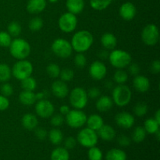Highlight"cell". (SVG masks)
Wrapping results in <instances>:
<instances>
[{"label": "cell", "mask_w": 160, "mask_h": 160, "mask_svg": "<svg viewBox=\"0 0 160 160\" xmlns=\"http://www.w3.org/2000/svg\"><path fill=\"white\" fill-rule=\"evenodd\" d=\"M94 37L92 33L86 30H81L73 34L70 43L73 50L77 52L83 53L92 47Z\"/></svg>", "instance_id": "cell-1"}, {"label": "cell", "mask_w": 160, "mask_h": 160, "mask_svg": "<svg viewBox=\"0 0 160 160\" xmlns=\"http://www.w3.org/2000/svg\"><path fill=\"white\" fill-rule=\"evenodd\" d=\"M9 47L11 56L18 60L26 59V58L31 54V45L28 41L23 38H17L14 40H12Z\"/></svg>", "instance_id": "cell-2"}, {"label": "cell", "mask_w": 160, "mask_h": 160, "mask_svg": "<svg viewBox=\"0 0 160 160\" xmlns=\"http://www.w3.org/2000/svg\"><path fill=\"white\" fill-rule=\"evenodd\" d=\"M132 98V92L128 86L118 84L112 91V101L119 107L128 106Z\"/></svg>", "instance_id": "cell-3"}, {"label": "cell", "mask_w": 160, "mask_h": 160, "mask_svg": "<svg viewBox=\"0 0 160 160\" xmlns=\"http://www.w3.org/2000/svg\"><path fill=\"white\" fill-rule=\"evenodd\" d=\"M108 58L111 65L117 69L126 68L132 60L131 54L121 49H113L109 53Z\"/></svg>", "instance_id": "cell-4"}, {"label": "cell", "mask_w": 160, "mask_h": 160, "mask_svg": "<svg viewBox=\"0 0 160 160\" xmlns=\"http://www.w3.org/2000/svg\"><path fill=\"white\" fill-rule=\"evenodd\" d=\"M33 65L30 61L27 59H21L15 62L11 69L12 75L19 81H22L24 78L31 76L33 73Z\"/></svg>", "instance_id": "cell-5"}, {"label": "cell", "mask_w": 160, "mask_h": 160, "mask_svg": "<svg viewBox=\"0 0 160 160\" xmlns=\"http://www.w3.org/2000/svg\"><path fill=\"white\" fill-rule=\"evenodd\" d=\"M51 48L56 56L62 59L69 58L73 52L71 43L64 38H57L53 41Z\"/></svg>", "instance_id": "cell-6"}, {"label": "cell", "mask_w": 160, "mask_h": 160, "mask_svg": "<svg viewBox=\"0 0 160 160\" xmlns=\"http://www.w3.org/2000/svg\"><path fill=\"white\" fill-rule=\"evenodd\" d=\"M88 96L83 88H74L70 93V103L77 109H82L87 106Z\"/></svg>", "instance_id": "cell-7"}, {"label": "cell", "mask_w": 160, "mask_h": 160, "mask_svg": "<svg viewBox=\"0 0 160 160\" xmlns=\"http://www.w3.org/2000/svg\"><path fill=\"white\" fill-rule=\"evenodd\" d=\"M87 115L81 109H73L66 115V121L67 125L72 128H81L86 123Z\"/></svg>", "instance_id": "cell-8"}, {"label": "cell", "mask_w": 160, "mask_h": 160, "mask_svg": "<svg viewBox=\"0 0 160 160\" xmlns=\"http://www.w3.org/2000/svg\"><path fill=\"white\" fill-rule=\"evenodd\" d=\"M78 142L85 148H91L96 145L98 143V134L94 130L88 128L81 130L78 134Z\"/></svg>", "instance_id": "cell-9"}, {"label": "cell", "mask_w": 160, "mask_h": 160, "mask_svg": "<svg viewBox=\"0 0 160 160\" xmlns=\"http://www.w3.org/2000/svg\"><path fill=\"white\" fill-rule=\"evenodd\" d=\"M142 39L146 45H148V46L156 45L159 39L158 27L154 23H149L146 25L142 30Z\"/></svg>", "instance_id": "cell-10"}, {"label": "cell", "mask_w": 160, "mask_h": 160, "mask_svg": "<svg viewBox=\"0 0 160 160\" xmlns=\"http://www.w3.org/2000/svg\"><path fill=\"white\" fill-rule=\"evenodd\" d=\"M58 25L62 32L71 33L76 29L78 25V18L75 14L70 12H65L59 17Z\"/></svg>", "instance_id": "cell-11"}, {"label": "cell", "mask_w": 160, "mask_h": 160, "mask_svg": "<svg viewBox=\"0 0 160 160\" xmlns=\"http://www.w3.org/2000/svg\"><path fill=\"white\" fill-rule=\"evenodd\" d=\"M55 111L54 105L49 100H38L35 104V112L38 117L42 119H47L53 115Z\"/></svg>", "instance_id": "cell-12"}, {"label": "cell", "mask_w": 160, "mask_h": 160, "mask_svg": "<svg viewBox=\"0 0 160 160\" xmlns=\"http://www.w3.org/2000/svg\"><path fill=\"white\" fill-rule=\"evenodd\" d=\"M88 72L92 79L95 81H101L106 77L107 73V68L101 61H95L91 64Z\"/></svg>", "instance_id": "cell-13"}, {"label": "cell", "mask_w": 160, "mask_h": 160, "mask_svg": "<svg viewBox=\"0 0 160 160\" xmlns=\"http://www.w3.org/2000/svg\"><path fill=\"white\" fill-rule=\"evenodd\" d=\"M115 121L120 128L130 129L134 126L135 119L134 116L130 112H121L116 115Z\"/></svg>", "instance_id": "cell-14"}, {"label": "cell", "mask_w": 160, "mask_h": 160, "mask_svg": "<svg viewBox=\"0 0 160 160\" xmlns=\"http://www.w3.org/2000/svg\"><path fill=\"white\" fill-rule=\"evenodd\" d=\"M120 17L124 20H131L135 17L137 14L136 6L131 2H127L120 6L119 9Z\"/></svg>", "instance_id": "cell-15"}, {"label": "cell", "mask_w": 160, "mask_h": 160, "mask_svg": "<svg viewBox=\"0 0 160 160\" xmlns=\"http://www.w3.org/2000/svg\"><path fill=\"white\" fill-rule=\"evenodd\" d=\"M52 92L58 98H64L68 95L69 88L66 82L57 80L52 84Z\"/></svg>", "instance_id": "cell-16"}, {"label": "cell", "mask_w": 160, "mask_h": 160, "mask_svg": "<svg viewBox=\"0 0 160 160\" xmlns=\"http://www.w3.org/2000/svg\"><path fill=\"white\" fill-rule=\"evenodd\" d=\"M150 81L148 78L143 75H137L133 80V86L136 91L141 93L147 92L150 88Z\"/></svg>", "instance_id": "cell-17"}, {"label": "cell", "mask_w": 160, "mask_h": 160, "mask_svg": "<svg viewBox=\"0 0 160 160\" xmlns=\"http://www.w3.org/2000/svg\"><path fill=\"white\" fill-rule=\"evenodd\" d=\"M46 6V0H28L26 8L30 13L38 14L43 12Z\"/></svg>", "instance_id": "cell-18"}, {"label": "cell", "mask_w": 160, "mask_h": 160, "mask_svg": "<svg viewBox=\"0 0 160 160\" xmlns=\"http://www.w3.org/2000/svg\"><path fill=\"white\" fill-rule=\"evenodd\" d=\"M113 104L114 103L112 98L108 95H102V96L98 97L95 106L99 112H106L112 109Z\"/></svg>", "instance_id": "cell-19"}, {"label": "cell", "mask_w": 160, "mask_h": 160, "mask_svg": "<svg viewBox=\"0 0 160 160\" xmlns=\"http://www.w3.org/2000/svg\"><path fill=\"white\" fill-rule=\"evenodd\" d=\"M22 126L28 131H33L38 124V120L37 117L33 113H26L21 119Z\"/></svg>", "instance_id": "cell-20"}, {"label": "cell", "mask_w": 160, "mask_h": 160, "mask_svg": "<svg viewBox=\"0 0 160 160\" xmlns=\"http://www.w3.org/2000/svg\"><path fill=\"white\" fill-rule=\"evenodd\" d=\"M101 44L106 50H113L117 47V39L112 33H105L101 37Z\"/></svg>", "instance_id": "cell-21"}, {"label": "cell", "mask_w": 160, "mask_h": 160, "mask_svg": "<svg viewBox=\"0 0 160 160\" xmlns=\"http://www.w3.org/2000/svg\"><path fill=\"white\" fill-rule=\"evenodd\" d=\"M98 136L101 138L102 140L109 142L115 138L116 131L114 128L110 125L103 124L98 131Z\"/></svg>", "instance_id": "cell-22"}, {"label": "cell", "mask_w": 160, "mask_h": 160, "mask_svg": "<svg viewBox=\"0 0 160 160\" xmlns=\"http://www.w3.org/2000/svg\"><path fill=\"white\" fill-rule=\"evenodd\" d=\"M84 0H67L66 2V6L69 12L75 15L81 13L84 10Z\"/></svg>", "instance_id": "cell-23"}, {"label": "cell", "mask_w": 160, "mask_h": 160, "mask_svg": "<svg viewBox=\"0 0 160 160\" xmlns=\"http://www.w3.org/2000/svg\"><path fill=\"white\" fill-rule=\"evenodd\" d=\"M86 123H87L88 128L95 131H98L101 128V127L104 124V120L100 115L92 114V115H90L88 117H87Z\"/></svg>", "instance_id": "cell-24"}, {"label": "cell", "mask_w": 160, "mask_h": 160, "mask_svg": "<svg viewBox=\"0 0 160 160\" xmlns=\"http://www.w3.org/2000/svg\"><path fill=\"white\" fill-rule=\"evenodd\" d=\"M19 100L20 103L24 106H30L34 105L36 102V95L34 92H30V91H23L20 92L19 95Z\"/></svg>", "instance_id": "cell-25"}, {"label": "cell", "mask_w": 160, "mask_h": 160, "mask_svg": "<svg viewBox=\"0 0 160 160\" xmlns=\"http://www.w3.org/2000/svg\"><path fill=\"white\" fill-rule=\"evenodd\" d=\"M70 154L67 148L58 147L55 148L51 154V160H69Z\"/></svg>", "instance_id": "cell-26"}, {"label": "cell", "mask_w": 160, "mask_h": 160, "mask_svg": "<svg viewBox=\"0 0 160 160\" xmlns=\"http://www.w3.org/2000/svg\"><path fill=\"white\" fill-rule=\"evenodd\" d=\"M48 139L52 144L55 145H58L63 140V134L62 131L58 128H53L48 132Z\"/></svg>", "instance_id": "cell-27"}, {"label": "cell", "mask_w": 160, "mask_h": 160, "mask_svg": "<svg viewBox=\"0 0 160 160\" xmlns=\"http://www.w3.org/2000/svg\"><path fill=\"white\" fill-rule=\"evenodd\" d=\"M106 160H127V155L123 150L112 148L106 154Z\"/></svg>", "instance_id": "cell-28"}, {"label": "cell", "mask_w": 160, "mask_h": 160, "mask_svg": "<svg viewBox=\"0 0 160 160\" xmlns=\"http://www.w3.org/2000/svg\"><path fill=\"white\" fill-rule=\"evenodd\" d=\"M112 0H90V6L93 9L102 11L109 7Z\"/></svg>", "instance_id": "cell-29"}, {"label": "cell", "mask_w": 160, "mask_h": 160, "mask_svg": "<svg viewBox=\"0 0 160 160\" xmlns=\"http://www.w3.org/2000/svg\"><path fill=\"white\" fill-rule=\"evenodd\" d=\"M159 123L154 118H148L145 121L144 128L147 133L154 134L158 130H159Z\"/></svg>", "instance_id": "cell-30"}, {"label": "cell", "mask_w": 160, "mask_h": 160, "mask_svg": "<svg viewBox=\"0 0 160 160\" xmlns=\"http://www.w3.org/2000/svg\"><path fill=\"white\" fill-rule=\"evenodd\" d=\"M146 131L144 127L138 126L134 130L132 134V140L136 143H141L143 142L146 138Z\"/></svg>", "instance_id": "cell-31"}, {"label": "cell", "mask_w": 160, "mask_h": 160, "mask_svg": "<svg viewBox=\"0 0 160 160\" xmlns=\"http://www.w3.org/2000/svg\"><path fill=\"white\" fill-rule=\"evenodd\" d=\"M21 81V85L22 89L23 91H30V92H34L35 90L36 87H37V81L34 79V78H32L31 76L28 77V78H24L23 80H22Z\"/></svg>", "instance_id": "cell-32"}, {"label": "cell", "mask_w": 160, "mask_h": 160, "mask_svg": "<svg viewBox=\"0 0 160 160\" xmlns=\"http://www.w3.org/2000/svg\"><path fill=\"white\" fill-rule=\"evenodd\" d=\"M12 76V71L9 65L0 63V82H7Z\"/></svg>", "instance_id": "cell-33"}, {"label": "cell", "mask_w": 160, "mask_h": 160, "mask_svg": "<svg viewBox=\"0 0 160 160\" xmlns=\"http://www.w3.org/2000/svg\"><path fill=\"white\" fill-rule=\"evenodd\" d=\"M22 28L20 23L17 21H12L7 27V32L11 37L17 38L21 34Z\"/></svg>", "instance_id": "cell-34"}, {"label": "cell", "mask_w": 160, "mask_h": 160, "mask_svg": "<svg viewBox=\"0 0 160 160\" xmlns=\"http://www.w3.org/2000/svg\"><path fill=\"white\" fill-rule=\"evenodd\" d=\"M44 22L42 18L38 17H34V18L31 19L29 22V29L31 30L33 32H36V31H39L42 28H43Z\"/></svg>", "instance_id": "cell-35"}, {"label": "cell", "mask_w": 160, "mask_h": 160, "mask_svg": "<svg viewBox=\"0 0 160 160\" xmlns=\"http://www.w3.org/2000/svg\"><path fill=\"white\" fill-rule=\"evenodd\" d=\"M128 74L126 71L123 70V69H118L114 73L113 80L118 84H123L128 81Z\"/></svg>", "instance_id": "cell-36"}, {"label": "cell", "mask_w": 160, "mask_h": 160, "mask_svg": "<svg viewBox=\"0 0 160 160\" xmlns=\"http://www.w3.org/2000/svg\"><path fill=\"white\" fill-rule=\"evenodd\" d=\"M133 111H134V113L137 117H142L143 116H145L147 113V112H148V106H147V104L145 102H141L137 103L135 105Z\"/></svg>", "instance_id": "cell-37"}, {"label": "cell", "mask_w": 160, "mask_h": 160, "mask_svg": "<svg viewBox=\"0 0 160 160\" xmlns=\"http://www.w3.org/2000/svg\"><path fill=\"white\" fill-rule=\"evenodd\" d=\"M60 67L56 63H50L46 67V72L48 76L52 78H57L60 73Z\"/></svg>", "instance_id": "cell-38"}, {"label": "cell", "mask_w": 160, "mask_h": 160, "mask_svg": "<svg viewBox=\"0 0 160 160\" xmlns=\"http://www.w3.org/2000/svg\"><path fill=\"white\" fill-rule=\"evenodd\" d=\"M88 156L89 160H102L103 157L101 150L95 146L89 148Z\"/></svg>", "instance_id": "cell-39"}, {"label": "cell", "mask_w": 160, "mask_h": 160, "mask_svg": "<svg viewBox=\"0 0 160 160\" xmlns=\"http://www.w3.org/2000/svg\"><path fill=\"white\" fill-rule=\"evenodd\" d=\"M59 77L61 78V81L64 82H68V81H72L74 78V72L70 68H64L60 71Z\"/></svg>", "instance_id": "cell-40"}, {"label": "cell", "mask_w": 160, "mask_h": 160, "mask_svg": "<svg viewBox=\"0 0 160 160\" xmlns=\"http://www.w3.org/2000/svg\"><path fill=\"white\" fill-rule=\"evenodd\" d=\"M12 42V37L6 31H0V47H9Z\"/></svg>", "instance_id": "cell-41"}, {"label": "cell", "mask_w": 160, "mask_h": 160, "mask_svg": "<svg viewBox=\"0 0 160 160\" xmlns=\"http://www.w3.org/2000/svg\"><path fill=\"white\" fill-rule=\"evenodd\" d=\"M74 63L78 68L83 69L87 64V58L82 52H78L74 57Z\"/></svg>", "instance_id": "cell-42"}, {"label": "cell", "mask_w": 160, "mask_h": 160, "mask_svg": "<svg viewBox=\"0 0 160 160\" xmlns=\"http://www.w3.org/2000/svg\"><path fill=\"white\" fill-rule=\"evenodd\" d=\"M0 91L2 92V95L6 97L11 96L14 92L13 87L12 86V84L7 82H5L2 84L1 88H0Z\"/></svg>", "instance_id": "cell-43"}, {"label": "cell", "mask_w": 160, "mask_h": 160, "mask_svg": "<svg viewBox=\"0 0 160 160\" xmlns=\"http://www.w3.org/2000/svg\"><path fill=\"white\" fill-rule=\"evenodd\" d=\"M51 124L53 127H60L63 124L64 118L62 114H56L51 117Z\"/></svg>", "instance_id": "cell-44"}, {"label": "cell", "mask_w": 160, "mask_h": 160, "mask_svg": "<svg viewBox=\"0 0 160 160\" xmlns=\"http://www.w3.org/2000/svg\"><path fill=\"white\" fill-rule=\"evenodd\" d=\"M34 134L35 136L39 139V140H45L48 136V132H47L46 129L44 128H36Z\"/></svg>", "instance_id": "cell-45"}, {"label": "cell", "mask_w": 160, "mask_h": 160, "mask_svg": "<svg viewBox=\"0 0 160 160\" xmlns=\"http://www.w3.org/2000/svg\"><path fill=\"white\" fill-rule=\"evenodd\" d=\"M77 145V140L73 137H67L64 141V145L67 149H73Z\"/></svg>", "instance_id": "cell-46"}, {"label": "cell", "mask_w": 160, "mask_h": 160, "mask_svg": "<svg viewBox=\"0 0 160 160\" xmlns=\"http://www.w3.org/2000/svg\"><path fill=\"white\" fill-rule=\"evenodd\" d=\"M88 96V98H92V99H95V98H98L100 96V94H101V91L98 88L93 87L92 88H90L88 90V92H87Z\"/></svg>", "instance_id": "cell-47"}, {"label": "cell", "mask_w": 160, "mask_h": 160, "mask_svg": "<svg viewBox=\"0 0 160 160\" xmlns=\"http://www.w3.org/2000/svg\"><path fill=\"white\" fill-rule=\"evenodd\" d=\"M9 100L7 97L0 95V111H5L9 108Z\"/></svg>", "instance_id": "cell-48"}, {"label": "cell", "mask_w": 160, "mask_h": 160, "mask_svg": "<svg viewBox=\"0 0 160 160\" xmlns=\"http://www.w3.org/2000/svg\"><path fill=\"white\" fill-rule=\"evenodd\" d=\"M128 71H129V73H131V75H133V76H137V75L139 74V73H140L141 71V69H140V66L138 65V63H132V64H130L129 66H128Z\"/></svg>", "instance_id": "cell-49"}, {"label": "cell", "mask_w": 160, "mask_h": 160, "mask_svg": "<svg viewBox=\"0 0 160 160\" xmlns=\"http://www.w3.org/2000/svg\"><path fill=\"white\" fill-rule=\"evenodd\" d=\"M118 143L120 146L127 147L128 145H130V144H131V139L127 135L123 134V135H120L118 138Z\"/></svg>", "instance_id": "cell-50"}, {"label": "cell", "mask_w": 160, "mask_h": 160, "mask_svg": "<svg viewBox=\"0 0 160 160\" xmlns=\"http://www.w3.org/2000/svg\"><path fill=\"white\" fill-rule=\"evenodd\" d=\"M150 70H151L152 73H155V74H157L160 72V61L159 59H156L154 60L151 64V67H150Z\"/></svg>", "instance_id": "cell-51"}, {"label": "cell", "mask_w": 160, "mask_h": 160, "mask_svg": "<svg viewBox=\"0 0 160 160\" xmlns=\"http://www.w3.org/2000/svg\"><path fill=\"white\" fill-rule=\"evenodd\" d=\"M70 107H69L68 106H67V105H62V106H61L60 107H59V112H60V113L62 114V116L67 115V114L70 112Z\"/></svg>", "instance_id": "cell-52"}, {"label": "cell", "mask_w": 160, "mask_h": 160, "mask_svg": "<svg viewBox=\"0 0 160 160\" xmlns=\"http://www.w3.org/2000/svg\"><path fill=\"white\" fill-rule=\"evenodd\" d=\"M109 53L106 50H102V51H100L99 52H98V56H99L102 59H105L107 57H109Z\"/></svg>", "instance_id": "cell-53"}, {"label": "cell", "mask_w": 160, "mask_h": 160, "mask_svg": "<svg viewBox=\"0 0 160 160\" xmlns=\"http://www.w3.org/2000/svg\"><path fill=\"white\" fill-rule=\"evenodd\" d=\"M36 95V99L38 101V100H42V99H45L46 98V95L47 94L45 92H38V93L35 94Z\"/></svg>", "instance_id": "cell-54"}, {"label": "cell", "mask_w": 160, "mask_h": 160, "mask_svg": "<svg viewBox=\"0 0 160 160\" xmlns=\"http://www.w3.org/2000/svg\"><path fill=\"white\" fill-rule=\"evenodd\" d=\"M154 119L160 124V110L159 109H158V110L156 111V114H155Z\"/></svg>", "instance_id": "cell-55"}, {"label": "cell", "mask_w": 160, "mask_h": 160, "mask_svg": "<svg viewBox=\"0 0 160 160\" xmlns=\"http://www.w3.org/2000/svg\"><path fill=\"white\" fill-rule=\"evenodd\" d=\"M155 135H156V139H157V141H159L160 139V132H159V130H158L157 131H156V133H155Z\"/></svg>", "instance_id": "cell-56"}, {"label": "cell", "mask_w": 160, "mask_h": 160, "mask_svg": "<svg viewBox=\"0 0 160 160\" xmlns=\"http://www.w3.org/2000/svg\"><path fill=\"white\" fill-rule=\"evenodd\" d=\"M48 1H49V2H51V3H56V2H57L59 0H48Z\"/></svg>", "instance_id": "cell-57"}]
</instances>
